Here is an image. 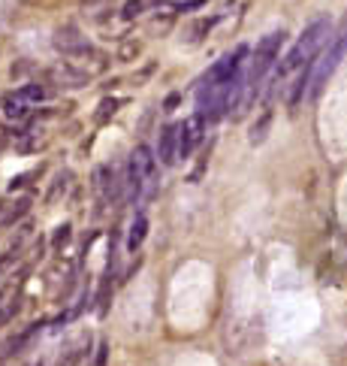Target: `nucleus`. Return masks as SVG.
I'll list each match as a JSON object with an SVG mask.
<instances>
[{
	"mask_svg": "<svg viewBox=\"0 0 347 366\" xmlns=\"http://www.w3.org/2000/svg\"><path fill=\"white\" fill-rule=\"evenodd\" d=\"M326 40H329V21H326V19H317L314 24H308V28L302 31V36H299V43L290 49L284 61H281L278 76L284 79V76H290L293 70L311 64V61L317 58V52L323 49Z\"/></svg>",
	"mask_w": 347,
	"mask_h": 366,
	"instance_id": "f257e3e1",
	"label": "nucleus"
},
{
	"mask_svg": "<svg viewBox=\"0 0 347 366\" xmlns=\"http://www.w3.org/2000/svg\"><path fill=\"white\" fill-rule=\"evenodd\" d=\"M281 43H284V31H272V34H266L260 46H257V52L251 58V70L245 76V88H248V94H245V103H242V112H245V106L254 100V94L260 91V82H263V76L269 73V67L275 64V58L281 52Z\"/></svg>",
	"mask_w": 347,
	"mask_h": 366,
	"instance_id": "f03ea898",
	"label": "nucleus"
},
{
	"mask_svg": "<svg viewBox=\"0 0 347 366\" xmlns=\"http://www.w3.org/2000/svg\"><path fill=\"white\" fill-rule=\"evenodd\" d=\"M347 55V31L338 36L336 43H332L323 55H320L317 61H314V70H311V85H308V94L311 97H320V91L326 88V82H329V76L336 73V67H338V61Z\"/></svg>",
	"mask_w": 347,
	"mask_h": 366,
	"instance_id": "7ed1b4c3",
	"label": "nucleus"
},
{
	"mask_svg": "<svg viewBox=\"0 0 347 366\" xmlns=\"http://www.w3.org/2000/svg\"><path fill=\"white\" fill-rule=\"evenodd\" d=\"M154 161L157 158H151L148 146H136L130 151V163H127V185H130V197L133 200H139L145 182L154 179Z\"/></svg>",
	"mask_w": 347,
	"mask_h": 366,
	"instance_id": "20e7f679",
	"label": "nucleus"
},
{
	"mask_svg": "<svg viewBox=\"0 0 347 366\" xmlns=\"http://www.w3.org/2000/svg\"><path fill=\"white\" fill-rule=\"evenodd\" d=\"M202 133H205L202 112H194L190 118H185L182 124H178V158H190V155H194V148L200 146Z\"/></svg>",
	"mask_w": 347,
	"mask_h": 366,
	"instance_id": "39448f33",
	"label": "nucleus"
},
{
	"mask_svg": "<svg viewBox=\"0 0 347 366\" xmlns=\"http://www.w3.org/2000/svg\"><path fill=\"white\" fill-rule=\"evenodd\" d=\"M51 43H55L58 52H61L63 58H70V61H73L76 55H82L85 49L91 46V43H88V36H85L79 28H76V24H61V28L55 31V40H51Z\"/></svg>",
	"mask_w": 347,
	"mask_h": 366,
	"instance_id": "423d86ee",
	"label": "nucleus"
},
{
	"mask_svg": "<svg viewBox=\"0 0 347 366\" xmlns=\"http://www.w3.org/2000/svg\"><path fill=\"white\" fill-rule=\"evenodd\" d=\"M248 55V49L245 46H239L233 55H224L221 61H217V64L205 73V85H214V82H233V76L242 70V58Z\"/></svg>",
	"mask_w": 347,
	"mask_h": 366,
	"instance_id": "0eeeda50",
	"label": "nucleus"
},
{
	"mask_svg": "<svg viewBox=\"0 0 347 366\" xmlns=\"http://www.w3.org/2000/svg\"><path fill=\"white\" fill-rule=\"evenodd\" d=\"M88 70H79L73 64V61H61V64H55L48 70V79L51 85H61V88H85L88 85Z\"/></svg>",
	"mask_w": 347,
	"mask_h": 366,
	"instance_id": "6e6552de",
	"label": "nucleus"
},
{
	"mask_svg": "<svg viewBox=\"0 0 347 366\" xmlns=\"http://www.w3.org/2000/svg\"><path fill=\"white\" fill-rule=\"evenodd\" d=\"M94 191L106 200V203H115V200L121 197V182L118 176H115L112 167H106V163H100V167L94 170Z\"/></svg>",
	"mask_w": 347,
	"mask_h": 366,
	"instance_id": "1a4fd4ad",
	"label": "nucleus"
},
{
	"mask_svg": "<svg viewBox=\"0 0 347 366\" xmlns=\"http://www.w3.org/2000/svg\"><path fill=\"white\" fill-rule=\"evenodd\" d=\"M157 161L163 167H172L178 161V124H170V128L160 131V140H157Z\"/></svg>",
	"mask_w": 347,
	"mask_h": 366,
	"instance_id": "9d476101",
	"label": "nucleus"
},
{
	"mask_svg": "<svg viewBox=\"0 0 347 366\" xmlns=\"http://www.w3.org/2000/svg\"><path fill=\"white\" fill-rule=\"evenodd\" d=\"M91 355V336H82L79 342H73L63 355L58 357V366H82Z\"/></svg>",
	"mask_w": 347,
	"mask_h": 366,
	"instance_id": "9b49d317",
	"label": "nucleus"
},
{
	"mask_svg": "<svg viewBox=\"0 0 347 366\" xmlns=\"http://www.w3.org/2000/svg\"><path fill=\"white\" fill-rule=\"evenodd\" d=\"M0 109H4V116L9 121L28 118V100H24L21 94H4V97H0Z\"/></svg>",
	"mask_w": 347,
	"mask_h": 366,
	"instance_id": "f8f14e48",
	"label": "nucleus"
},
{
	"mask_svg": "<svg viewBox=\"0 0 347 366\" xmlns=\"http://www.w3.org/2000/svg\"><path fill=\"white\" fill-rule=\"evenodd\" d=\"M36 327H40V324H31V327H28V330H24V333H19V336L6 339V342H4V348H0V357H9V355H16V351H21L24 345L31 342V336L36 333Z\"/></svg>",
	"mask_w": 347,
	"mask_h": 366,
	"instance_id": "ddd939ff",
	"label": "nucleus"
},
{
	"mask_svg": "<svg viewBox=\"0 0 347 366\" xmlns=\"http://www.w3.org/2000/svg\"><path fill=\"white\" fill-rule=\"evenodd\" d=\"M145 233H148V218L145 215H136L130 224V233H127V248L136 251L139 245L145 243Z\"/></svg>",
	"mask_w": 347,
	"mask_h": 366,
	"instance_id": "4468645a",
	"label": "nucleus"
},
{
	"mask_svg": "<svg viewBox=\"0 0 347 366\" xmlns=\"http://www.w3.org/2000/svg\"><path fill=\"white\" fill-rule=\"evenodd\" d=\"M139 52H143V43H139L136 36H124V40L118 43V61L121 64H133V61L139 58Z\"/></svg>",
	"mask_w": 347,
	"mask_h": 366,
	"instance_id": "2eb2a0df",
	"label": "nucleus"
},
{
	"mask_svg": "<svg viewBox=\"0 0 347 366\" xmlns=\"http://www.w3.org/2000/svg\"><path fill=\"white\" fill-rule=\"evenodd\" d=\"M24 100H28V103H43V100H48L51 97V88L46 85V82H28L19 91Z\"/></svg>",
	"mask_w": 347,
	"mask_h": 366,
	"instance_id": "dca6fc26",
	"label": "nucleus"
},
{
	"mask_svg": "<svg viewBox=\"0 0 347 366\" xmlns=\"http://www.w3.org/2000/svg\"><path fill=\"white\" fill-rule=\"evenodd\" d=\"M269 124H272V112H263L260 121H254V128L248 133V143L251 146H260L266 140V136H269Z\"/></svg>",
	"mask_w": 347,
	"mask_h": 366,
	"instance_id": "f3484780",
	"label": "nucleus"
},
{
	"mask_svg": "<svg viewBox=\"0 0 347 366\" xmlns=\"http://www.w3.org/2000/svg\"><path fill=\"white\" fill-rule=\"evenodd\" d=\"M115 112H118V100L115 97H106V100H100V106H97V112H94V121L97 124H106Z\"/></svg>",
	"mask_w": 347,
	"mask_h": 366,
	"instance_id": "a211bd4d",
	"label": "nucleus"
},
{
	"mask_svg": "<svg viewBox=\"0 0 347 366\" xmlns=\"http://www.w3.org/2000/svg\"><path fill=\"white\" fill-rule=\"evenodd\" d=\"M70 236H73V227L70 224L55 227V233H51V248H63V245L70 243Z\"/></svg>",
	"mask_w": 347,
	"mask_h": 366,
	"instance_id": "6ab92c4d",
	"label": "nucleus"
},
{
	"mask_svg": "<svg viewBox=\"0 0 347 366\" xmlns=\"http://www.w3.org/2000/svg\"><path fill=\"white\" fill-rule=\"evenodd\" d=\"M170 28H172V16H157L151 24H148V34H154V36H163V34H170Z\"/></svg>",
	"mask_w": 347,
	"mask_h": 366,
	"instance_id": "aec40b11",
	"label": "nucleus"
},
{
	"mask_svg": "<svg viewBox=\"0 0 347 366\" xmlns=\"http://www.w3.org/2000/svg\"><path fill=\"white\" fill-rule=\"evenodd\" d=\"M143 9H145V4H143V0H127V4H124V9H121V19L133 21V19L139 16V12H143Z\"/></svg>",
	"mask_w": 347,
	"mask_h": 366,
	"instance_id": "412c9836",
	"label": "nucleus"
},
{
	"mask_svg": "<svg viewBox=\"0 0 347 366\" xmlns=\"http://www.w3.org/2000/svg\"><path fill=\"white\" fill-rule=\"evenodd\" d=\"M212 24H214L212 19H200V21L194 24V31H190V40H194V43L202 40V34H209V31H212Z\"/></svg>",
	"mask_w": 347,
	"mask_h": 366,
	"instance_id": "4be33fe9",
	"label": "nucleus"
},
{
	"mask_svg": "<svg viewBox=\"0 0 347 366\" xmlns=\"http://www.w3.org/2000/svg\"><path fill=\"white\" fill-rule=\"evenodd\" d=\"M16 312H19V303H16V300H12L9 306H4V309H0V327H4V324H9L12 318H16Z\"/></svg>",
	"mask_w": 347,
	"mask_h": 366,
	"instance_id": "5701e85b",
	"label": "nucleus"
},
{
	"mask_svg": "<svg viewBox=\"0 0 347 366\" xmlns=\"http://www.w3.org/2000/svg\"><path fill=\"white\" fill-rule=\"evenodd\" d=\"M9 143H12V131L6 128L4 121H0V151H4V148H6Z\"/></svg>",
	"mask_w": 347,
	"mask_h": 366,
	"instance_id": "b1692460",
	"label": "nucleus"
},
{
	"mask_svg": "<svg viewBox=\"0 0 347 366\" xmlns=\"http://www.w3.org/2000/svg\"><path fill=\"white\" fill-rule=\"evenodd\" d=\"M106 357H109V345L100 342V348H97V363H94V366H106Z\"/></svg>",
	"mask_w": 347,
	"mask_h": 366,
	"instance_id": "393cba45",
	"label": "nucleus"
},
{
	"mask_svg": "<svg viewBox=\"0 0 347 366\" xmlns=\"http://www.w3.org/2000/svg\"><path fill=\"white\" fill-rule=\"evenodd\" d=\"M163 106H166V112H172V109L178 106V94H170V97H166V103H163Z\"/></svg>",
	"mask_w": 347,
	"mask_h": 366,
	"instance_id": "a878e982",
	"label": "nucleus"
},
{
	"mask_svg": "<svg viewBox=\"0 0 347 366\" xmlns=\"http://www.w3.org/2000/svg\"><path fill=\"white\" fill-rule=\"evenodd\" d=\"M24 73H31V64H19V67H12V76H24Z\"/></svg>",
	"mask_w": 347,
	"mask_h": 366,
	"instance_id": "bb28decb",
	"label": "nucleus"
}]
</instances>
